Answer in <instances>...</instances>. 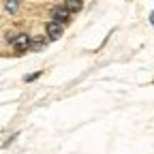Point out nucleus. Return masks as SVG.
Here are the masks:
<instances>
[{
  "instance_id": "nucleus-1",
  "label": "nucleus",
  "mask_w": 154,
  "mask_h": 154,
  "mask_svg": "<svg viewBox=\"0 0 154 154\" xmlns=\"http://www.w3.org/2000/svg\"><path fill=\"white\" fill-rule=\"evenodd\" d=\"M11 45H13L15 54H24V51H28V49L32 47V41H30V36H28V34L22 32V34H13Z\"/></svg>"
},
{
  "instance_id": "nucleus-2",
  "label": "nucleus",
  "mask_w": 154,
  "mask_h": 154,
  "mask_svg": "<svg viewBox=\"0 0 154 154\" xmlns=\"http://www.w3.org/2000/svg\"><path fill=\"white\" fill-rule=\"evenodd\" d=\"M51 17H54V22H60V24H64V22H69L71 11H69L66 7H54V9H51Z\"/></svg>"
},
{
  "instance_id": "nucleus-3",
  "label": "nucleus",
  "mask_w": 154,
  "mask_h": 154,
  "mask_svg": "<svg viewBox=\"0 0 154 154\" xmlns=\"http://www.w3.org/2000/svg\"><path fill=\"white\" fill-rule=\"evenodd\" d=\"M47 36L51 38V41L60 38V36H62V24H60V22H54V19H51V22L47 24Z\"/></svg>"
},
{
  "instance_id": "nucleus-4",
  "label": "nucleus",
  "mask_w": 154,
  "mask_h": 154,
  "mask_svg": "<svg viewBox=\"0 0 154 154\" xmlns=\"http://www.w3.org/2000/svg\"><path fill=\"white\" fill-rule=\"evenodd\" d=\"M64 7L71 11V13H77L82 9V0H64Z\"/></svg>"
},
{
  "instance_id": "nucleus-5",
  "label": "nucleus",
  "mask_w": 154,
  "mask_h": 154,
  "mask_svg": "<svg viewBox=\"0 0 154 154\" xmlns=\"http://www.w3.org/2000/svg\"><path fill=\"white\" fill-rule=\"evenodd\" d=\"M5 9L7 13H15L19 9V0H5Z\"/></svg>"
},
{
  "instance_id": "nucleus-6",
  "label": "nucleus",
  "mask_w": 154,
  "mask_h": 154,
  "mask_svg": "<svg viewBox=\"0 0 154 154\" xmlns=\"http://www.w3.org/2000/svg\"><path fill=\"white\" fill-rule=\"evenodd\" d=\"M43 45H45V38L38 36V38H34V41H32V47H30V49H34V51H36V49H43Z\"/></svg>"
},
{
  "instance_id": "nucleus-7",
  "label": "nucleus",
  "mask_w": 154,
  "mask_h": 154,
  "mask_svg": "<svg viewBox=\"0 0 154 154\" xmlns=\"http://www.w3.org/2000/svg\"><path fill=\"white\" fill-rule=\"evenodd\" d=\"M38 75H43L41 71H36V73H30V75H26V82H34V79H38Z\"/></svg>"
},
{
  "instance_id": "nucleus-8",
  "label": "nucleus",
  "mask_w": 154,
  "mask_h": 154,
  "mask_svg": "<svg viewBox=\"0 0 154 154\" xmlns=\"http://www.w3.org/2000/svg\"><path fill=\"white\" fill-rule=\"evenodd\" d=\"M150 22H152V24H154V11H152V15H150Z\"/></svg>"
}]
</instances>
